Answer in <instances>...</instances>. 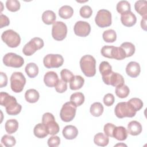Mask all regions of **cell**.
<instances>
[{
	"label": "cell",
	"mask_w": 147,
	"mask_h": 147,
	"mask_svg": "<svg viewBox=\"0 0 147 147\" xmlns=\"http://www.w3.org/2000/svg\"><path fill=\"white\" fill-rule=\"evenodd\" d=\"M1 143L6 147H11L16 145V140L13 136L5 134L1 138Z\"/></svg>",
	"instance_id": "obj_39"
},
{
	"label": "cell",
	"mask_w": 147,
	"mask_h": 147,
	"mask_svg": "<svg viewBox=\"0 0 147 147\" xmlns=\"http://www.w3.org/2000/svg\"><path fill=\"white\" fill-rule=\"evenodd\" d=\"M63 63V57L59 54H48L43 59L44 65L47 68H59Z\"/></svg>",
	"instance_id": "obj_12"
},
{
	"label": "cell",
	"mask_w": 147,
	"mask_h": 147,
	"mask_svg": "<svg viewBox=\"0 0 147 147\" xmlns=\"http://www.w3.org/2000/svg\"><path fill=\"white\" fill-rule=\"evenodd\" d=\"M67 34V27L62 21H56L53 24L52 28V37L57 41L64 40Z\"/></svg>",
	"instance_id": "obj_11"
},
{
	"label": "cell",
	"mask_w": 147,
	"mask_h": 147,
	"mask_svg": "<svg viewBox=\"0 0 147 147\" xmlns=\"http://www.w3.org/2000/svg\"><path fill=\"white\" fill-rule=\"evenodd\" d=\"M99 69L102 76H104L109 75L112 71V67L109 62L103 61L100 63Z\"/></svg>",
	"instance_id": "obj_37"
},
{
	"label": "cell",
	"mask_w": 147,
	"mask_h": 147,
	"mask_svg": "<svg viewBox=\"0 0 147 147\" xmlns=\"http://www.w3.org/2000/svg\"><path fill=\"white\" fill-rule=\"evenodd\" d=\"M141 26L144 30H146V17H143L141 20Z\"/></svg>",
	"instance_id": "obj_50"
},
{
	"label": "cell",
	"mask_w": 147,
	"mask_h": 147,
	"mask_svg": "<svg viewBox=\"0 0 147 147\" xmlns=\"http://www.w3.org/2000/svg\"><path fill=\"white\" fill-rule=\"evenodd\" d=\"M103 106L100 102H94L90 107V111L92 115L94 117L100 116L103 112Z\"/></svg>",
	"instance_id": "obj_30"
},
{
	"label": "cell",
	"mask_w": 147,
	"mask_h": 147,
	"mask_svg": "<svg viewBox=\"0 0 147 147\" xmlns=\"http://www.w3.org/2000/svg\"><path fill=\"white\" fill-rule=\"evenodd\" d=\"M26 83V79L21 72H14L10 77V87L14 92H21Z\"/></svg>",
	"instance_id": "obj_7"
},
{
	"label": "cell",
	"mask_w": 147,
	"mask_h": 147,
	"mask_svg": "<svg viewBox=\"0 0 147 147\" xmlns=\"http://www.w3.org/2000/svg\"><path fill=\"white\" fill-rule=\"evenodd\" d=\"M0 24H1L0 25L1 28L8 26L10 24V20L9 18L6 16L2 13L0 15Z\"/></svg>",
	"instance_id": "obj_48"
},
{
	"label": "cell",
	"mask_w": 147,
	"mask_h": 147,
	"mask_svg": "<svg viewBox=\"0 0 147 147\" xmlns=\"http://www.w3.org/2000/svg\"><path fill=\"white\" fill-rule=\"evenodd\" d=\"M3 63L7 67L20 68L23 65L24 60L21 56L14 53L9 52L3 56Z\"/></svg>",
	"instance_id": "obj_10"
},
{
	"label": "cell",
	"mask_w": 147,
	"mask_h": 147,
	"mask_svg": "<svg viewBox=\"0 0 147 147\" xmlns=\"http://www.w3.org/2000/svg\"><path fill=\"white\" fill-rule=\"evenodd\" d=\"M6 7L8 10L15 12L20 9V3L17 0H7L6 2Z\"/></svg>",
	"instance_id": "obj_38"
},
{
	"label": "cell",
	"mask_w": 147,
	"mask_h": 147,
	"mask_svg": "<svg viewBox=\"0 0 147 147\" xmlns=\"http://www.w3.org/2000/svg\"><path fill=\"white\" fill-rule=\"evenodd\" d=\"M55 88L57 92L63 93L67 90V83L62 79L59 80Z\"/></svg>",
	"instance_id": "obj_44"
},
{
	"label": "cell",
	"mask_w": 147,
	"mask_h": 147,
	"mask_svg": "<svg viewBox=\"0 0 147 147\" xmlns=\"http://www.w3.org/2000/svg\"><path fill=\"white\" fill-rule=\"evenodd\" d=\"M141 72V67L137 62L130 61L126 67V72L131 78L137 77Z\"/></svg>",
	"instance_id": "obj_16"
},
{
	"label": "cell",
	"mask_w": 147,
	"mask_h": 147,
	"mask_svg": "<svg viewBox=\"0 0 147 147\" xmlns=\"http://www.w3.org/2000/svg\"><path fill=\"white\" fill-rule=\"evenodd\" d=\"M1 38L10 48H16L21 42L20 35L12 29H8L4 31L1 35Z\"/></svg>",
	"instance_id": "obj_5"
},
{
	"label": "cell",
	"mask_w": 147,
	"mask_h": 147,
	"mask_svg": "<svg viewBox=\"0 0 147 147\" xmlns=\"http://www.w3.org/2000/svg\"><path fill=\"white\" fill-rule=\"evenodd\" d=\"M40 98L38 92L35 89H29L25 94V98L28 102L33 103L38 101Z\"/></svg>",
	"instance_id": "obj_22"
},
{
	"label": "cell",
	"mask_w": 147,
	"mask_h": 147,
	"mask_svg": "<svg viewBox=\"0 0 147 147\" xmlns=\"http://www.w3.org/2000/svg\"><path fill=\"white\" fill-rule=\"evenodd\" d=\"M128 132L123 126H115L114 129L113 136L118 141H124L127 137Z\"/></svg>",
	"instance_id": "obj_19"
},
{
	"label": "cell",
	"mask_w": 147,
	"mask_h": 147,
	"mask_svg": "<svg viewBox=\"0 0 147 147\" xmlns=\"http://www.w3.org/2000/svg\"><path fill=\"white\" fill-rule=\"evenodd\" d=\"M128 102L133 106L134 110L137 111L142 109L143 107V102L142 101L137 98H131Z\"/></svg>",
	"instance_id": "obj_42"
},
{
	"label": "cell",
	"mask_w": 147,
	"mask_h": 147,
	"mask_svg": "<svg viewBox=\"0 0 147 147\" xmlns=\"http://www.w3.org/2000/svg\"><path fill=\"white\" fill-rule=\"evenodd\" d=\"M142 131V126L137 121H131L127 125V132L131 136H137Z\"/></svg>",
	"instance_id": "obj_20"
},
{
	"label": "cell",
	"mask_w": 147,
	"mask_h": 147,
	"mask_svg": "<svg viewBox=\"0 0 147 147\" xmlns=\"http://www.w3.org/2000/svg\"><path fill=\"white\" fill-rule=\"evenodd\" d=\"M42 123L47 127L49 134L54 136L59 133V126L55 121V118L52 113H44L42 117Z\"/></svg>",
	"instance_id": "obj_4"
},
{
	"label": "cell",
	"mask_w": 147,
	"mask_h": 147,
	"mask_svg": "<svg viewBox=\"0 0 147 147\" xmlns=\"http://www.w3.org/2000/svg\"><path fill=\"white\" fill-rule=\"evenodd\" d=\"M5 128L7 133L13 134L18 130V122L15 119H9L5 123Z\"/></svg>",
	"instance_id": "obj_29"
},
{
	"label": "cell",
	"mask_w": 147,
	"mask_h": 147,
	"mask_svg": "<svg viewBox=\"0 0 147 147\" xmlns=\"http://www.w3.org/2000/svg\"><path fill=\"white\" fill-rule=\"evenodd\" d=\"M69 83L70 89L72 90H77L83 87L84 79L80 75H75Z\"/></svg>",
	"instance_id": "obj_23"
},
{
	"label": "cell",
	"mask_w": 147,
	"mask_h": 147,
	"mask_svg": "<svg viewBox=\"0 0 147 147\" xmlns=\"http://www.w3.org/2000/svg\"><path fill=\"white\" fill-rule=\"evenodd\" d=\"M115 146H127V145H125V144H117V145H115Z\"/></svg>",
	"instance_id": "obj_51"
},
{
	"label": "cell",
	"mask_w": 147,
	"mask_h": 147,
	"mask_svg": "<svg viewBox=\"0 0 147 147\" xmlns=\"http://www.w3.org/2000/svg\"><path fill=\"white\" fill-rule=\"evenodd\" d=\"M120 47H121L125 51L126 57L131 56L132 55H133V54L135 52V50H136L135 46L131 42H123L120 45Z\"/></svg>",
	"instance_id": "obj_33"
},
{
	"label": "cell",
	"mask_w": 147,
	"mask_h": 147,
	"mask_svg": "<svg viewBox=\"0 0 147 147\" xmlns=\"http://www.w3.org/2000/svg\"><path fill=\"white\" fill-rule=\"evenodd\" d=\"M76 106L71 102L65 103L60 110V117L61 119L65 122L71 121L75 117Z\"/></svg>",
	"instance_id": "obj_6"
},
{
	"label": "cell",
	"mask_w": 147,
	"mask_h": 147,
	"mask_svg": "<svg viewBox=\"0 0 147 147\" xmlns=\"http://www.w3.org/2000/svg\"><path fill=\"white\" fill-rule=\"evenodd\" d=\"M115 100V98L114 95L111 93H108L104 96L103 103L106 106H111Z\"/></svg>",
	"instance_id": "obj_47"
},
{
	"label": "cell",
	"mask_w": 147,
	"mask_h": 147,
	"mask_svg": "<svg viewBox=\"0 0 147 147\" xmlns=\"http://www.w3.org/2000/svg\"><path fill=\"white\" fill-rule=\"evenodd\" d=\"M103 40L106 42H113L117 39V34L114 30L108 29L103 33L102 34Z\"/></svg>",
	"instance_id": "obj_32"
},
{
	"label": "cell",
	"mask_w": 147,
	"mask_h": 147,
	"mask_svg": "<svg viewBox=\"0 0 147 147\" xmlns=\"http://www.w3.org/2000/svg\"><path fill=\"white\" fill-rule=\"evenodd\" d=\"M62 133L65 139L73 140L77 137L78 130L75 126L67 125L64 127Z\"/></svg>",
	"instance_id": "obj_18"
},
{
	"label": "cell",
	"mask_w": 147,
	"mask_h": 147,
	"mask_svg": "<svg viewBox=\"0 0 147 147\" xmlns=\"http://www.w3.org/2000/svg\"><path fill=\"white\" fill-rule=\"evenodd\" d=\"M74 31L76 35L79 37H86L91 32V26L86 21H77L74 27Z\"/></svg>",
	"instance_id": "obj_14"
},
{
	"label": "cell",
	"mask_w": 147,
	"mask_h": 147,
	"mask_svg": "<svg viewBox=\"0 0 147 147\" xmlns=\"http://www.w3.org/2000/svg\"><path fill=\"white\" fill-rule=\"evenodd\" d=\"M136 111L128 102H121L116 105L114 109L115 115L118 118L124 117L131 118L136 114Z\"/></svg>",
	"instance_id": "obj_3"
},
{
	"label": "cell",
	"mask_w": 147,
	"mask_h": 147,
	"mask_svg": "<svg viewBox=\"0 0 147 147\" xmlns=\"http://www.w3.org/2000/svg\"><path fill=\"white\" fill-rule=\"evenodd\" d=\"M80 67L82 72L87 77H92L96 74V60L90 55H86L80 60Z\"/></svg>",
	"instance_id": "obj_2"
},
{
	"label": "cell",
	"mask_w": 147,
	"mask_h": 147,
	"mask_svg": "<svg viewBox=\"0 0 147 147\" xmlns=\"http://www.w3.org/2000/svg\"><path fill=\"white\" fill-rule=\"evenodd\" d=\"M59 80L57 74L54 71L47 72L44 77V83L48 87H55Z\"/></svg>",
	"instance_id": "obj_17"
},
{
	"label": "cell",
	"mask_w": 147,
	"mask_h": 147,
	"mask_svg": "<svg viewBox=\"0 0 147 147\" xmlns=\"http://www.w3.org/2000/svg\"><path fill=\"white\" fill-rule=\"evenodd\" d=\"M103 82L107 85H111L113 87L120 86L124 84V78L121 74L114 72L113 71L107 75L102 76Z\"/></svg>",
	"instance_id": "obj_13"
},
{
	"label": "cell",
	"mask_w": 147,
	"mask_h": 147,
	"mask_svg": "<svg viewBox=\"0 0 147 147\" xmlns=\"http://www.w3.org/2000/svg\"><path fill=\"white\" fill-rule=\"evenodd\" d=\"M0 104L5 107L6 113L10 115L18 114L22 109L21 105L17 103L16 98L5 92L0 93Z\"/></svg>",
	"instance_id": "obj_1"
},
{
	"label": "cell",
	"mask_w": 147,
	"mask_h": 147,
	"mask_svg": "<svg viewBox=\"0 0 147 147\" xmlns=\"http://www.w3.org/2000/svg\"><path fill=\"white\" fill-rule=\"evenodd\" d=\"M96 24L100 28H106L111 24V14L106 9H100L98 12L95 18Z\"/></svg>",
	"instance_id": "obj_9"
},
{
	"label": "cell",
	"mask_w": 147,
	"mask_h": 147,
	"mask_svg": "<svg viewBox=\"0 0 147 147\" xmlns=\"http://www.w3.org/2000/svg\"><path fill=\"white\" fill-rule=\"evenodd\" d=\"M47 143L49 147H57L60 144V139L59 137L54 135L49 138Z\"/></svg>",
	"instance_id": "obj_45"
},
{
	"label": "cell",
	"mask_w": 147,
	"mask_h": 147,
	"mask_svg": "<svg viewBox=\"0 0 147 147\" xmlns=\"http://www.w3.org/2000/svg\"><path fill=\"white\" fill-rule=\"evenodd\" d=\"M94 142L95 144L100 146H106L108 145L109 138L105 134L102 133H96L94 138Z\"/></svg>",
	"instance_id": "obj_24"
},
{
	"label": "cell",
	"mask_w": 147,
	"mask_h": 147,
	"mask_svg": "<svg viewBox=\"0 0 147 147\" xmlns=\"http://www.w3.org/2000/svg\"><path fill=\"white\" fill-rule=\"evenodd\" d=\"M115 92L117 96H118L119 98H125L129 95L130 92V90L126 85L123 84L122 86L116 87Z\"/></svg>",
	"instance_id": "obj_34"
},
{
	"label": "cell",
	"mask_w": 147,
	"mask_h": 147,
	"mask_svg": "<svg viewBox=\"0 0 147 147\" xmlns=\"http://www.w3.org/2000/svg\"><path fill=\"white\" fill-rule=\"evenodd\" d=\"M121 21L124 26L131 27L134 25L136 23L137 18L136 15L130 10L121 14Z\"/></svg>",
	"instance_id": "obj_15"
},
{
	"label": "cell",
	"mask_w": 147,
	"mask_h": 147,
	"mask_svg": "<svg viewBox=\"0 0 147 147\" xmlns=\"http://www.w3.org/2000/svg\"><path fill=\"white\" fill-rule=\"evenodd\" d=\"M126 54L123 49L121 47H114L112 52V59L118 60H121L126 58Z\"/></svg>",
	"instance_id": "obj_36"
},
{
	"label": "cell",
	"mask_w": 147,
	"mask_h": 147,
	"mask_svg": "<svg viewBox=\"0 0 147 147\" xmlns=\"http://www.w3.org/2000/svg\"><path fill=\"white\" fill-rule=\"evenodd\" d=\"M42 20L43 22L47 25L53 24L56 20L55 13L50 10L44 11L42 14Z\"/></svg>",
	"instance_id": "obj_26"
},
{
	"label": "cell",
	"mask_w": 147,
	"mask_h": 147,
	"mask_svg": "<svg viewBox=\"0 0 147 147\" xmlns=\"http://www.w3.org/2000/svg\"><path fill=\"white\" fill-rule=\"evenodd\" d=\"M70 102L73 103L76 107L81 106L84 102V94L80 92L72 94L70 96Z\"/></svg>",
	"instance_id": "obj_31"
},
{
	"label": "cell",
	"mask_w": 147,
	"mask_h": 147,
	"mask_svg": "<svg viewBox=\"0 0 147 147\" xmlns=\"http://www.w3.org/2000/svg\"><path fill=\"white\" fill-rule=\"evenodd\" d=\"M114 46L113 45H105L103 46L100 51L101 54L103 56L109 59H112V51Z\"/></svg>",
	"instance_id": "obj_43"
},
{
	"label": "cell",
	"mask_w": 147,
	"mask_h": 147,
	"mask_svg": "<svg viewBox=\"0 0 147 147\" xmlns=\"http://www.w3.org/2000/svg\"><path fill=\"white\" fill-rule=\"evenodd\" d=\"M147 2L145 0H139L135 2L134 8L136 11L143 17H146Z\"/></svg>",
	"instance_id": "obj_25"
},
{
	"label": "cell",
	"mask_w": 147,
	"mask_h": 147,
	"mask_svg": "<svg viewBox=\"0 0 147 147\" xmlns=\"http://www.w3.org/2000/svg\"><path fill=\"white\" fill-rule=\"evenodd\" d=\"M25 71L29 78H34L38 74V67L36 64L34 63H29L26 65Z\"/></svg>",
	"instance_id": "obj_28"
},
{
	"label": "cell",
	"mask_w": 147,
	"mask_h": 147,
	"mask_svg": "<svg viewBox=\"0 0 147 147\" xmlns=\"http://www.w3.org/2000/svg\"><path fill=\"white\" fill-rule=\"evenodd\" d=\"M80 15L84 18H90L92 14V10L88 5H84L80 9Z\"/></svg>",
	"instance_id": "obj_40"
},
{
	"label": "cell",
	"mask_w": 147,
	"mask_h": 147,
	"mask_svg": "<svg viewBox=\"0 0 147 147\" xmlns=\"http://www.w3.org/2000/svg\"><path fill=\"white\" fill-rule=\"evenodd\" d=\"M73 14L74 9L69 5H64L59 10V15L63 19H68L71 18Z\"/></svg>",
	"instance_id": "obj_27"
},
{
	"label": "cell",
	"mask_w": 147,
	"mask_h": 147,
	"mask_svg": "<svg viewBox=\"0 0 147 147\" xmlns=\"http://www.w3.org/2000/svg\"><path fill=\"white\" fill-rule=\"evenodd\" d=\"M44 46V41L40 37H34L26 43L23 49L22 52L26 56H31Z\"/></svg>",
	"instance_id": "obj_8"
},
{
	"label": "cell",
	"mask_w": 147,
	"mask_h": 147,
	"mask_svg": "<svg viewBox=\"0 0 147 147\" xmlns=\"http://www.w3.org/2000/svg\"><path fill=\"white\" fill-rule=\"evenodd\" d=\"M115 127V126L111 123H107L105 124L103 127L105 134L108 137H113V133Z\"/></svg>",
	"instance_id": "obj_46"
},
{
	"label": "cell",
	"mask_w": 147,
	"mask_h": 147,
	"mask_svg": "<svg viewBox=\"0 0 147 147\" xmlns=\"http://www.w3.org/2000/svg\"><path fill=\"white\" fill-rule=\"evenodd\" d=\"M1 80H0V87L2 88L6 86L7 84V77L6 74L1 72Z\"/></svg>",
	"instance_id": "obj_49"
},
{
	"label": "cell",
	"mask_w": 147,
	"mask_h": 147,
	"mask_svg": "<svg viewBox=\"0 0 147 147\" xmlns=\"http://www.w3.org/2000/svg\"><path fill=\"white\" fill-rule=\"evenodd\" d=\"M60 76L61 79L67 83L70 82L74 77L73 73L67 69H62L60 72Z\"/></svg>",
	"instance_id": "obj_41"
},
{
	"label": "cell",
	"mask_w": 147,
	"mask_h": 147,
	"mask_svg": "<svg viewBox=\"0 0 147 147\" xmlns=\"http://www.w3.org/2000/svg\"><path fill=\"white\" fill-rule=\"evenodd\" d=\"M117 11L122 14L127 11H130L131 6L130 3L127 1H120L117 4L116 7Z\"/></svg>",
	"instance_id": "obj_35"
},
{
	"label": "cell",
	"mask_w": 147,
	"mask_h": 147,
	"mask_svg": "<svg viewBox=\"0 0 147 147\" xmlns=\"http://www.w3.org/2000/svg\"><path fill=\"white\" fill-rule=\"evenodd\" d=\"M33 133L34 136L38 138H45L49 134L47 127L42 123H39L34 126Z\"/></svg>",
	"instance_id": "obj_21"
}]
</instances>
